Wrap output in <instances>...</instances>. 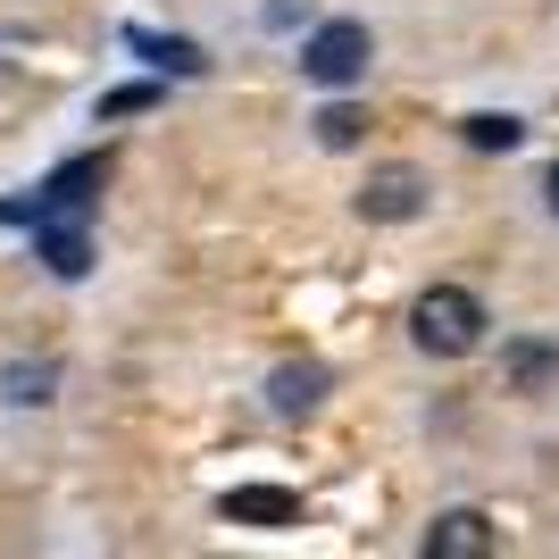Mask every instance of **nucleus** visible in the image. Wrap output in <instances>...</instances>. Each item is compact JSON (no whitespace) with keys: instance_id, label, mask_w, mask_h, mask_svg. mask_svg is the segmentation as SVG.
Returning a JSON list of instances; mask_svg holds the SVG:
<instances>
[{"instance_id":"obj_10","label":"nucleus","mask_w":559,"mask_h":559,"mask_svg":"<svg viewBox=\"0 0 559 559\" xmlns=\"http://www.w3.org/2000/svg\"><path fill=\"white\" fill-rule=\"evenodd\" d=\"M34 259H43L59 284H84V276H93V234H84V226H43V234H34Z\"/></svg>"},{"instance_id":"obj_4","label":"nucleus","mask_w":559,"mask_h":559,"mask_svg":"<svg viewBox=\"0 0 559 559\" xmlns=\"http://www.w3.org/2000/svg\"><path fill=\"white\" fill-rule=\"evenodd\" d=\"M426 201H435V185H426V167H409V159L368 167V185L350 192V210L368 217V226H418Z\"/></svg>"},{"instance_id":"obj_6","label":"nucleus","mask_w":559,"mask_h":559,"mask_svg":"<svg viewBox=\"0 0 559 559\" xmlns=\"http://www.w3.org/2000/svg\"><path fill=\"white\" fill-rule=\"evenodd\" d=\"M326 393H334V368H326V359H284V368H267V418H284V426L318 418Z\"/></svg>"},{"instance_id":"obj_11","label":"nucleus","mask_w":559,"mask_h":559,"mask_svg":"<svg viewBox=\"0 0 559 559\" xmlns=\"http://www.w3.org/2000/svg\"><path fill=\"white\" fill-rule=\"evenodd\" d=\"M50 393H59V359H9L0 368V401L9 409H43Z\"/></svg>"},{"instance_id":"obj_16","label":"nucleus","mask_w":559,"mask_h":559,"mask_svg":"<svg viewBox=\"0 0 559 559\" xmlns=\"http://www.w3.org/2000/svg\"><path fill=\"white\" fill-rule=\"evenodd\" d=\"M543 210H551V217H559V159H551V167H543Z\"/></svg>"},{"instance_id":"obj_14","label":"nucleus","mask_w":559,"mask_h":559,"mask_svg":"<svg viewBox=\"0 0 559 559\" xmlns=\"http://www.w3.org/2000/svg\"><path fill=\"white\" fill-rule=\"evenodd\" d=\"M159 100H167L159 84H117V93H100V109H93V117L109 126V117H142V109H159Z\"/></svg>"},{"instance_id":"obj_12","label":"nucleus","mask_w":559,"mask_h":559,"mask_svg":"<svg viewBox=\"0 0 559 559\" xmlns=\"http://www.w3.org/2000/svg\"><path fill=\"white\" fill-rule=\"evenodd\" d=\"M309 126H318V151H359V142H368V109H359V100H326Z\"/></svg>"},{"instance_id":"obj_3","label":"nucleus","mask_w":559,"mask_h":559,"mask_svg":"<svg viewBox=\"0 0 559 559\" xmlns=\"http://www.w3.org/2000/svg\"><path fill=\"white\" fill-rule=\"evenodd\" d=\"M368 59H376V34L359 17H318L301 34V75L318 93H350V84H368Z\"/></svg>"},{"instance_id":"obj_5","label":"nucleus","mask_w":559,"mask_h":559,"mask_svg":"<svg viewBox=\"0 0 559 559\" xmlns=\"http://www.w3.org/2000/svg\"><path fill=\"white\" fill-rule=\"evenodd\" d=\"M418 559H492V510H476V501L435 510L418 535Z\"/></svg>"},{"instance_id":"obj_13","label":"nucleus","mask_w":559,"mask_h":559,"mask_svg":"<svg viewBox=\"0 0 559 559\" xmlns=\"http://www.w3.org/2000/svg\"><path fill=\"white\" fill-rule=\"evenodd\" d=\"M460 142H467V151H518L526 126H518L510 109H476V117H460Z\"/></svg>"},{"instance_id":"obj_15","label":"nucleus","mask_w":559,"mask_h":559,"mask_svg":"<svg viewBox=\"0 0 559 559\" xmlns=\"http://www.w3.org/2000/svg\"><path fill=\"white\" fill-rule=\"evenodd\" d=\"M267 25H276V34L284 25H309V0H267Z\"/></svg>"},{"instance_id":"obj_1","label":"nucleus","mask_w":559,"mask_h":559,"mask_svg":"<svg viewBox=\"0 0 559 559\" xmlns=\"http://www.w3.org/2000/svg\"><path fill=\"white\" fill-rule=\"evenodd\" d=\"M492 334V309L485 293H467V284H426L418 301H409V350L418 359H467V350H485Z\"/></svg>"},{"instance_id":"obj_2","label":"nucleus","mask_w":559,"mask_h":559,"mask_svg":"<svg viewBox=\"0 0 559 559\" xmlns=\"http://www.w3.org/2000/svg\"><path fill=\"white\" fill-rule=\"evenodd\" d=\"M109 185V151H93V159H68V167H50L43 185H34V201H9V226H84L93 217V192Z\"/></svg>"},{"instance_id":"obj_7","label":"nucleus","mask_w":559,"mask_h":559,"mask_svg":"<svg viewBox=\"0 0 559 559\" xmlns=\"http://www.w3.org/2000/svg\"><path fill=\"white\" fill-rule=\"evenodd\" d=\"M501 393H518V401L559 393V343L551 334H510L501 343Z\"/></svg>"},{"instance_id":"obj_9","label":"nucleus","mask_w":559,"mask_h":559,"mask_svg":"<svg viewBox=\"0 0 559 559\" xmlns=\"http://www.w3.org/2000/svg\"><path fill=\"white\" fill-rule=\"evenodd\" d=\"M126 50H142L159 75H210V50L185 43V34H151V25H126Z\"/></svg>"},{"instance_id":"obj_8","label":"nucleus","mask_w":559,"mask_h":559,"mask_svg":"<svg viewBox=\"0 0 559 559\" xmlns=\"http://www.w3.org/2000/svg\"><path fill=\"white\" fill-rule=\"evenodd\" d=\"M217 518H226V526H301L309 501L293 485H234L226 501H217Z\"/></svg>"}]
</instances>
